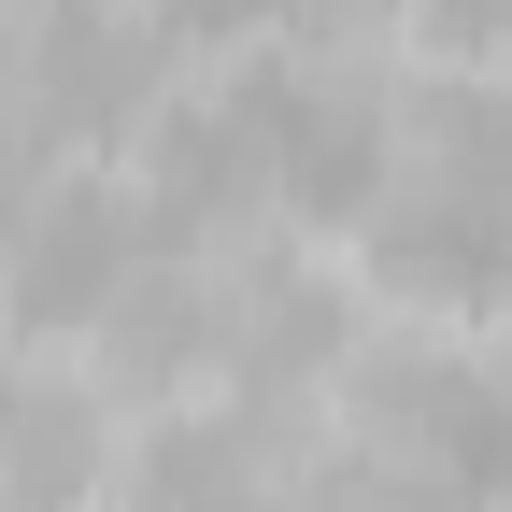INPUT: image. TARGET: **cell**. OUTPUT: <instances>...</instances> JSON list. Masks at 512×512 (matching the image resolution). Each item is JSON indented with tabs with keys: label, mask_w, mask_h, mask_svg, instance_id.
<instances>
[{
	"label": "cell",
	"mask_w": 512,
	"mask_h": 512,
	"mask_svg": "<svg viewBox=\"0 0 512 512\" xmlns=\"http://www.w3.org/2000/svg\"><path fill=\"white\" fill-rule=\"evenodd\" d=\"M157 15L143 0H29L15 29V86L43 128H72V143H128V114L157 100Z\"/></svg>",
	"instance_id": "cell-1"
},
{
	"label": "cell",
	"mask_w": 512,
	"mask_h": 512,
	"mask_svg": "<svg viewBox=\"0 0 512 512\" xmlns=\"http://www.w3.org/2000/svg\"><path fill=\"white\" fill-rule=\"evenodd\" d=\"M157 214H128V185H43L15 214V256H0V285H15V328L57 342V328H100L143 271Z\"/></svg>",
	"instance_id": "cell-2"
},
{
	"label": "cell",
	"mask_w": 512,
	"mask_h": 512,
	"mask_svg": "<svg viewBox=\"0 0 512 512\" xmlns=\"http://www.w3.org/2000/svg\"><path fill=\"white\" fill-rule=\"evenodd\" d=\"M271 143H285V72H256V86H228V100L157 114V143H143L157 228H228L242 200H271Z\"/></svg>",
	"instance_id": "cell-3"
},
{
	"label": "cell",
	"mask_w": 512,
	"mask_h": 512,
	"mask_svg": "<svg viewBox=\"0 0 512 512\" xmlns=\"http://www.w3.org/2000/svg\"><path fill=\"white\" fill-rule=\"evenodd\" d=\"M370 271L427 299V313H512V200H470V185H413V200H370Z\"/></svg>",
	"instance_id": "cell-4"
},
{
	"label": "cell",
	"mask_w": 512,
	"mask_h": 512,
	"mask_svg": "<svg viewBox=\"0 0 512 512\" xmlns=\"http://www.w3.org/2000/svg\"><path fill=\"white\" fill-rule=\"evenodd\" d=\"M399 185V100L384 86H285V143H271V200L313 228H356Z\"/></svg>",
	"instance_id": "cell-5"
},
{
	"label": "cell",
	"mask_w": 512,
	"mask_h": 512,
	"mask_svg": "<svg viewBox=\"0 0 512 512\" xmlns=\"http://www.w3.org/2000/svg\"><path fill=\"white\" fill-rule=\"evenodd\" d=\"M285 441L256 413H157L143 441H128V470H100L128 512H271L285 484Z\"/></svg>",
	"instance_id": "cell-6"
},
{
	"label": "cell",
	"mask_w": 512,
	"mask_h": 512,
	"mask_svg": "<svg viewBox=\"0 0 512 512\" xmlns=\"http://www.w3.org/2000/svg\"><path fill=\"white\" fill-rule=\"evenodd\" d=\"M100 342H114V384H185V370H214V285L185 271V256H143L128 299L100 313Z\"/></svg>",
	"instance_id": "cell-7"
},
{
	"label": "cell",
	"mask_w": 512,
	"mask_h": 512,
	"mask_svg": "<svg viewBox=\"0 0 512 512\" xmlns=\"http://www.w3.org/2000/svg\"><path fill=\"white\" fill-rule=\"evenodd\" d=\"M100 484V413L15 384V427H0V512H72Z\"/></svg>",
	"instance_id": "cell-8"
},
{
	"label": "cell",
	"mask_w": 512,
	"mask_h": 512,
	"mask_svg": "<svg viewBox=\"0 0 512 512\" xmlns=\"http://www.w3.org/2000/svg\"><path fill=\"white\" fill-rule=\"evenodd\" d=\"M399 143H413L427 185L512 200V100H498V86H427V100H399Z\"/></svg>",
	"instance_id": "cell-9"
},
{
	"label": "cell",
	"mask_w": 512,
	"mask_h": 512,
	"mask_svg": "<svg viewBox=\"0 0 512 512\" xmlns=\"http://www.w3.org/2000/svg\"><path fill=\"white\" fill-rule=\"evenodd\" d=\"M15 214H29V185H15V157H0V256H15Z\"/></svg>",
	"instance_id": "cell-10"
},
{
	"label": "cell",
	"mask_w": 512,
	"mask_h": 512,
	"mask_svg": "<svg viewBox=\"0 0 512 512\" xmlns=\"http://www.w3.org/2000/svg\"><path fill=\"white\" fill-rule=\"evenodd\" d=\"M0 427H15V370H0Z\"/></svg>",
	"instance_id": "cell-11"
}]
</instances>
